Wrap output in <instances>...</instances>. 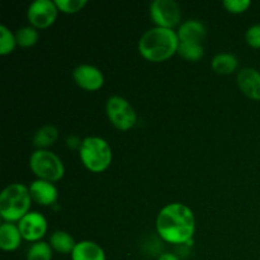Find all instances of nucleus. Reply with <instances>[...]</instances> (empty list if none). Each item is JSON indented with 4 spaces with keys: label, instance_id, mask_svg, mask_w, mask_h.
<instances>
[{
    "label": "nucleus",
    "instance_id": "393cba45",
    "mask_svg": "<svg viewBox=\"0 0 260 260\" xmlns=\"http://www.w3.org/2000/svg\"><path fill=\"white\" fill-rule=\"evenodd\" d=\"M245 41L250 47L260 48V24H253L246 29Z\"/></svg>",
    "mask_w": 260,
    "mask_h": 260
},
{
    "label": "nucleus",
    "instance_id": "f257e3e1",
    "mask_svg": "<svg viewBox=\"0 0 260 260\" xmlns=\"http://www.w3.org/2000/svg\"><path fill=\"white\" fill-rule=\"evenodd\" d=\"M156 231L167 243L192 245L196 233L194 213L184 203H169L157 213Z\"/></svg>",
    "mask_w": 260,
    "mask_h": 260
},
{
    "label": "nucleus",
    "instance_id": "a211bd4d",
    "mask_svg": "<svg viewBox=\"0 0 260 260\" xmlns=\"http://www.w3.org/2000/svg\"><path fill=\"white\" fill-rule=\"evenodd\" d=\"M50 245L52 250L57 251L60 254H71L76 243L73 236L69 233L62 230H58L52 233L50 238Z\"/></svg>",
    "mask_w": 260,
    "mask_h": 260
},
{
    "label": "nucleus",
    "instance_id": "5701e85b",
    "mask_svg": "<svg viewBox=\"0 0 260 260\" xmlns=\"http://www.w3.org/2000/svg\"><path fill=\"white\" fill-rule=\"evenodd\" d=\"M57 5L58 10L68 14H74L85 8L88 0H53Z\"/></svg>",
    "mask_w": 260,
    "mask_h": 260
},
{
    "label": "nucleus",
    "instance_id": "ddd939ff",
    "mask_svg": "<svg viewBox=\"0 0 260 260\" xmlns=\"http://www.w3.org/2000/svg\"><path fill=\"white\" fill-rule=\"evenodd\" d=\"M177 35L179 38V42L203 45V41L207 37V29L201 20L188 19L179 25Z\"/></svg>",
    "mask_w": 260,
    "mask_h": 260
},
{
    "label": "nucleus",
    "instance_id": "6e6552de",
    "mask_svg": "<svg viewBox=\"0 0 260 260\" xmlns=\"http://www.w3.org/2000/svg\"><path fill=\"white\" fill-rule=\"evenodd\" d=\"M60 12L52 0H35L27 9V18L30 25L37 29H45L55 23Z\"/></svg>",
    "mask_w": 260,
    "mask_h": 260
},
{
    "label": "nucleus",
    "instance_id": "423d86ee",
    "mask_svg": "<svg viewBox=\"0 0 260 260\" xmlns=\"http://www.w3.org/2000/svg\"><path fill=\"white\" fill-rule=\"evenodd\" d=\"M108 119L116 128L127 131L137 122V113L127 99L121 95L109 96L106 104Z\"/></svg>",
    "mask_w": 260,
    "mask_h": 260
},
{
    "label": "nucleus",
    "instance_id": "6ab92c4d",
    "mask_svg": "<svg viewBox=\"0 0 260 260\" xmlns=\"http://www.w3.org/2000/svg\"><path fill=\"white\" fill-rule=\"evenodd\" d=\"M15 40L17 45L20 47H32L40 40V32L32 25L22 27L15 32Z\"/></svg>",
    "mask_w": 260,
    "mask_h": 260
},
{
    "label": "nucleus",
    "instance_id": "2eb2a0df",
    "mask_svg": "<svg viewBox=\"0 0 260 260\" xmlns=\"http://www.w3.org/2000/svg\"><path fill=\"white\" fill-rule=\"evenodd\" d=\"M23 238L14 222H4L0 226V248L4 251H14L20 246Z\"/></svg>",
    "mask_w": 260,
    "mask_h": 260
},
{
    "label": "nucleus",
    "instance_id": "f3484780",
    "mask_svg": "<svg viewBox=\"0 0 260 260\" xmlns=\"http://www.w3.org/2000/svg\"><path fill=\"white\" fill-rule=\"evenodd\" d=\"M58 137L57 127L53 124H45L36 131L33 136V146L37 150H47L52 146Z\"/></svg>",
    "mask_w": 260,
    "mask_h": 260
},
{
    "label": "nucleus",
    "instance_id": "9b49d317",
    "mask_svg": "<svg viewBox=\"0 0 260 260\" xmlns=\"http://www.w3.org/2000/svg\"><path fill=\"white\" fill-rule=\"evenodd\" d=\"M30 198L37 205L47 207L52 206L58 200V189L52 182L43 179H36L30 183L29 187Z\"/></svg>",
    "mask_w": 260,
    "mask_h": 260
},
{
    "label": "nucleus",
    "instance_id": "b1692460",
    "mask_svg": "<svg viewBox=\"0 0 260 260\" xmlns=\"http://www.w3.org/2000/svg\"><path fill=\"white\" fill-rule=\"evenodd\" d=\"M222 5L228 12L239 14L248 10V8L251 5L250 0H223Z\"/></svg>",
    "mask_w": 260,
    "mask_h": 260
},
{
    "label": "nucleus",
    "instance_id": "4be33fe9",
    "mask_svg": "<svg viewBox=\"0 0 260 260\" xmlns=\"http://www.w3.org/2000/svg\"><path fill=\"white\" fill-rule=\"evenodd\" d=\"M15 46H17L15 33H13L7 25H0V55H9L14 51Z\"/></svg>",
    "mask_w": 260,
    "mask_h": 260
},
{
    "label": "nucleus",
    "instance_id": "39448f33",
    "mask_svg": "<svg viewBox=\"0 0 260 260\" xmlns=\"http://www.w3.org/2000/svg\"><path fill=\"white\" fill-rule=\"evenodd\" d=\"M29 168L37 179L58 182L65 174L63 162L50 150H36L30 154Z\"/></svg>",
    "mask_w": 260,
    "mask_h": 260
},
{
    "label": "nucleus",
    "instance_id": "1a4fd4ad",
    "mask_svg": "<svg viewBox=\"0 0 260 260\" xmlns=\"http://www.w3.org/2000/svg\"><path fill=\"white\" fill-rule=\"evenodd\" d=\"M22 238L27 241L37 243L47 233V220L45 216L40 212H28L22 220L18 222Z\"/></svg>",
    "mask_w": 260,
    "mask_h": 260
},
{
    "label": "nucleus",
    "instance_id": "a878e982",
    "mask_svg": "<svg viewBox=\"0 0 260 260\" xmlns=\"http://www.w3.org/2000/svg\"><path fill=\"white\" fill-rule=\"evenodd\" d=\"M157 260H180V259L173 253H162V254H160Z\"/></svg>",
    "mask_w": 260,
    "mask_h": 260
},
{
    "label": "nucleus",
    "instance_id": "f8f14e48",
    "mask_svg": "<svg viewBox=\"0 0 260 260\" xmlns=\"http://www.w3.org/2000/svg\"><path fill=\"white\" fill-rule=\"evenodd\" d=\"M238 86L244 95L260 101V71L254 68L241 69L236 76Z\"/></svg>",
    "mask_w": 260,
    "mask_h": 260
},
{
    "label": "nucleus",
    "instance_id": "9d476101",
    "mask_svg": "<svg viewBox=\"0 0 260 260\" xmlns=\"http://www.w3.org/2000/svg\"><path fill=\"white\" fill-rule=\"evenodd\" d=\"M74 81L85 90H98L104 84V75L102 70L90 63H81L73 71Z\"/></svg>",
    "mask_w": 260,
    "mask_h": 260
},
{
    "label": "nucleus",
    "instance_id": "412c9836",
    "mask_svg": "<svg viewBox=\"0 0 260 260\" xmlns=\"http://www.w3.org/2000/svg\"><path fill=\"white\" fill-rule=\"evenodd\" d=\"M178 53L182 56L184 60L188 61H200L205 56V48L201 43H183L179 42Z\"/></svg>",
    "mask_w": 260,
    "mask_h": 260
},
{
    "label": "nucleus",
    "instance_id": "0eeeda50",
    "mask_svg": "<svg viewBox=\"0 0 260 260\" xmlns=\"http://www.w3.org/2000/svg\"><path fill=\"white\" fill-rule=\"evenodd\" d=\"M150 17L156 27L172 28L179 24L182 9L175 0H154L150 4Z\"/></svg>",
    "mask_w": 260,
    "mask_h": 260
},
{
    "label": "nucleus",
    "instance_id": "20e7f679",
    "mask_svg": "<svg viewBox=\"0 0 260 260\" xmlns=\"http://www.w3.org/2000/svg\"><path fill=\"white\" fill-rule=\"evenodd\" d=\"M79 156L86 169L91 173H102L111 165L113 152L111 145L104 139L99 136H88L81 142Z\"/></svg>",
    "mask_w": 260,
    "mask_h": 260
},
{
    "label": "nucleus",
    "instance_id": "dca6fc26",
    "mask_svg": "<svg viewBox=\"0 0 260 260\" xmlns=\"http://www.w3.org/2000/svg\"><path fill=\"white\" fill-rule=\"evenodd\" d=\"M239 60L234 53L229 52H220L216 56H213L211 61V68L213 71L220 75H230L238 69Z\"/></svg>",
    "mask_w": 260,
    "mask_h": 260
},
{
    "label": "nucleus",
    "instance_id": "7ed1b4c3",
    "mask_svg": "<svg viewBox=\"0 0 260 260\" xmlns=\"http://www.w3.org/2000/svg\"><path fill=\"white\" fill-rule=\"evenodd\" d=\"M29 188L22 183H12L0 194V216L5 222H19L30 208Z\"/></svg>",
    "mask_w": 260,
    "mask_h": 260
},
{
    "label": "nucleus",
    "instance_id": "aec40b11",
    "mask_svg": "<svg viewBox=\"0 0 260 260\" xmlns=\"http://www.w3.org/2000/svg\"><path fill=\"white\" fill-rule=\"evenodd\" d=\"M27 260H52V248L50 243L42 240L33 243L27 251Z\"/></svg>",
    "mask_w": 260,
    "mask_h": 260
},
{
    "label": "nucleus",
    "instance_id": "4468645a",
    "mask_svg": "<svg viewBox=\"0 0 260 260\" xmlns=\"http://www.w3.org/2000/svg\"><path fill=\"white\" fill-rule=\"evenodd\" d=\"M71 260H107L106 253L101 245L90 240H83L76 243Z\"/></svg>",
    "mask_w": 260,
    "mask_h": 260
},
{
    "label": "nucleus",
    "instance_id": "f03ea898",
    "mask_svg": "<svg viewBox=\"0 0 260 260\" xmlns=\"http://www.w3.org/2000/svg\"><path fill=\"white\" fill-rule=\"evenodd\" d=\"M179 38L172 28L152 27L139 40V52L151 62H162L178 52Z\"/></svg>",
    "mask_w": 260,
    "mask_h": 260
}]
</instances>
